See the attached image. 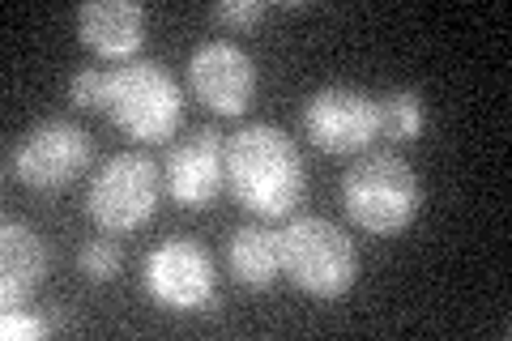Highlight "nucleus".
<instances>
[{"mask_svg": "<svg viewBox=\"0 0 512 341\" xmlns=\"http://www.w3.org/2000/svg\"><path fill=\"white\" fill-rule=\"evenodd\" d=\"M231 197L256 218H291L303 197L299 145L274 124H248L222 150Z\"/></svg>", "mask_w": 512, "mask_h": 341, "instance_id": "f257e3e1", "label": "nucleus"}, {"mask_svg": "<svg viewBox=\"0 0 512 341\" xmlns=\"http://www.w3.org/2000/svg\"><path fill=\"white\" fill-rule=\"evenodd\" d=\"M342 201L350 222L367 235H402L406 226L419 218L423 205V188L414 167L393 154V150H376L363 154L342 180Z\"/></svg>", "mask_w": 512, "mask_h": 341, "instance_id": "f03ea898", "label": "nucleus"}, {"mask_svg": "<svg viewBox=\"0 0 512 341\" xmlns=\"http://www.w3.org/2000/svg\"><path fill=\"white\" fill-rule=\"evenodd\" d=\"M107 116L141 145H163L184 120V90L158 60H128L107 73Z\"/></svg>", "mask_w": 512, "mask_h": 341, "instance_id": "7ed1b4c3", "label": "nucleus"}, {"mask_svg": "<svg viewBox=\"0 0 512 341\" xmlns=\"http://www.w3.org/2000/svg\"><path fill=\"white\" fill-rule=\"evenodd\" d=\"M282 273L312 299H346L359 282V252L329 218H295L282 231Z\"/></svg>", "mask_w": 512, "mask_h": 341, "instance_id": "20e7f679", "label": "nucleus"}, {"mask_svg": "<svg viewBox=\"0 0 512 341\" xmlns=\"http://www.w3.org/2000/svg\"><path fill=\"white\" fill-rule=\"evenodd\" d=\"M158 197H163V171L154 167L150 154L128 150L107 158L86 188V214L107 235L141 231L158 214Z\"/></svg>", "mask_w": 512, "mask_h": 341, "instance_id": "39448f33", "label": "nucleus"}, {"mask_svg": "<svg viewBox=\"0 0 512 341\" xmlns=\"http://www.w3.org/2000/svg\"><path fill=\"white\" fill-rule=\"evenodd\" d=\"M94 141L82 124L73 120H39L35 128H26L22 141L9 154V175L35 192H56L64 184H73L77 175L90 167Z\"/></svg>", "mask_w": 512, "mask_h": 341, "instance_id": "423d86ee", "label": "nucleus"}, {"mask_svg": "<svg viewBox=\"0 0 512 341\" xmlns=\"http://www.w3.org/2000/svg\"><path fill=\"white\" fill-rule=\"evenodd\" d=\"M141 282H146V295L167 312H201V307L214 303L218 273L214 256L197 239L171 235L146 256Z\"/></svg>", "mask_w": 512, "mask_h": 341, "instance_id": "0eeeda50", "label": "nucleus"}, {"mask_svg": "<svg viewBox=\"0 0 512 341\" xmlns=\"http://www.w3.org/2000/svg\"><path fill=\"white\" fill-rule=\"evenodd\" d=\"M303 133L325 154H363L380 137V103L355 86H320L303 103Z\"/></svg>", "mask_w": 512, "mask_h": 341, "instance_id": "6e6552de", "label": "nucleus"}, {"mask_svg": "<svg viewBox=\"0 0 512 341\" xmlns=\"http://www.w3.org/2000/svg\"><path fill=\"white\" fill-rule=\"evenodd\" d=\"M188 81H192V94L210 111H218V116H244L256 94V64L239 43L210 39L192 52Z\"/></svg>", "mask_w": 512, "mask_h": 341, "instance_id": "1a4fd4ad", "label": "nucleus"}, {"mask_svg": "<svg viewBox=\"0 0 512 341\" xmlns=\"http://www.w3.org/2000/svg\"><path fill=\"white\" fill-rule=\"evenodd\" d=\"M222 137L214 128H192V133L167 154V192L188 209H205L218 201L227 184V162H222Z\"/></svg>", "mask_w": 512, "mask_h": 341, "instance_id": "9d476101", "label": "nucleus"}, {"mask_svg": "<svg viewBox=\"0 0 512 341\" xmlns=\"http://www.w3.org/2000/svg\"><path fill=\"white\" fill-rule=\"evenodd\" d=\"M77 35L99 60H128L146 43V9L133 0H86L77 9Z\"/></svg>", "mask_w": 512, "mask_h": 341, "instance_id": "9b49d317", "label": "nucleus"}, {"mask_svg": "<svg viewBox=\"0 0 512 341\" xmlns=\"http://www.w3.org/2000/svg\"><path fill=\"white\" fill-rule=\"evenodd\" d=\"M47 243L35 226L26 222H5L0 226V303L9 307H26L30 295L43 286L47 278Z\"/></svg>", "mask_w": 512, "mask_h": 341, "instance_id": "f8f14e48", "label": "nucleus"}, {"mask_svg": "<svg viewBox=\"0 0 512 341\" xmlns=\"http://www.w3.org/2000/svg\"><path fill=\"white\" fill-rule=\"evenodd\" d=\"M227 269L239 286L248 290H269L282 273V235L269 231L261 222L239 226L227 243Z\"/></svg>", "mask_w": 512, "mask_h": 341, "instance_id": "ddd939ff", "label": "nucleus"}, {"mask_svg": "<svg viewBox=\"0 0 512 341\" xmlns=\"http://www.w3.org/2000/svg\"><path fill=\"white\" fill-rule=\"evenodd\" d=\"M376 103H380V133H389L393 141H414L423 133L427 107H423V94L414 86H397Z\"/></svg>", "mask_w": 512, "mask_h": 341, "instance_id": "4468645a", "label": "nucleus"}, {"mask_svg": "<svg viewBox=\"0 0 512 341\" xmlns=\"http://www.w3.org/2000/svg\"><path fill=\"white\" fill-rule=\"evenodd\" d=\"M124 265V252H120V243L116 239H90L82 252H77V269H82V278L90 282H111L120 273Z\"/></svg>", "mask_w": 512, "mask_h": 341, "instance_id": "2eb2a0df", "label": "nucleus"}, {"mask_svg": "<svg viewBox=\"0 0 512 341\" xmlns=\"http://www.w3.org/2000/svg\"><path fill=\"white\" fill-rule=\"evenodd\" d=\"M69 94L82 111H107V73L103 69H77L69 81Z\"/></svg>", "mask_w": 512, "mask_h": 341, "instance_id": "dca6fc26", "label": "nucleus"}, {"mask_svg": "<svg viewBox=\"0 0 512 341\" xmlns=\"http://www.w3.org/2000/svg\"><path fill=\"white\" fill-rule=\"evenodd\" d=\"M52 333V320L47 316H30L22 307H9L5 316H0V337L5 341H39Z\"/></svg>", "mask_w": 512, "mask_h": 341, "instance_id": "f3484780", "label": "nucleus"}, {"mask_svg": "<svg viewBox=\"0 0 512 341\" xmlns=\"http://www.w3.org/2000/svg\"><path fill=\"white\" fill-rule=\"evenodd\" d=\"M214 18L227 26H256L265 18V5L261 0H222V5H214Z\"/></svg>", "mask_w": 512, "mask_h": 341, "instance_id": "a211bd4d", "label": "nucleus"}]
</instances>
